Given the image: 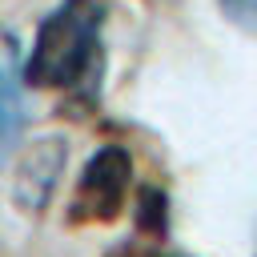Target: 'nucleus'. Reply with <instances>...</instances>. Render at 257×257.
Instances as JSON below:
<instances>
[{
  "label": "nucleus",
  "mask_w": 257,
  "mask_h": 257,
  "mask_svg": "<svg viewBox=\"0 0 257 257\" xmlns=\"http://www.w3.org/2000/svg\"><path fill=\"white\" fill-rule=\"evenodd\" d=\"M225 20L245 28V32H257V0H217Z\"/></svg>",
  "instance_id": "39448f33"
},
{
  "label": "nucleus",
  "mask_w": 257,
  "mask_h": 257,
  "mask_svg": "<svg viewBox=\"0 0 257 257\" xmlns=\"http://www.w3.org/2000/svg\"><path fill=\"white\" fill-rule=\"evenodd\" d=\"M137 257H169V253H137Z\"/></svg>",
  "instance_id": "423d86ee"
},
{
  "label": "nucleus",
  "mask_w": 257,
  "mask_h": 257,
  "mask_svg": "<svg viewBox=\"0 0 257 257\" xmlns=\"http://www.w3.org/2000/svg\"><path fill=\"white\" fill-rule=\"evenodd\" d=\"M128 185H133V157L120 145L96 149L80 173L72 221H112L128 197Z\"/></svg>",
  "instance_id": "f03ea898"
},
{
  "label": "nucleus",
  "mask_w": 257,
  "mask_h": 257,
  "mask_svg": "<svg viewBox=\"0 0 257 257\" xmlns=\"http://www.w3.org/2000/svg\"><path fill=\"white\" fill-rule=\"evenodd\" d=\"M28 76H24V60L12 36L0 32V161H8V153L16 149L24 124H28Z\"/></svg>",
  "instance_id": "7ed1b4c3"
},
{
  "label": "nucleus",
  "mask_w": 257,
  "mask_h": 257,
  "mask_svg": "<svg viewBox=\"0 0 257 257\" xmlns=\"http://www.w3.org/2000/svg\"><path fill=\"white\" fill-rule=\"evenodd\" d=\"M104 0H60L36 28L24 76L32 88H56L72 96H96L104 76Z\"/></svg>",
  "instance_id": "f257e3e1"
},
{
  "label": "nucleus",
  "mask_w": 257,
  "mask_h": 257,
  "mask_svg": "<svg viewBox=\"0 0 257 257\" xmlns=\"http://www.w3.org/2000/svg\"><path fill=\"white\" fill-rule=\"evenodd\" d=\"M52 145H56V141H40L36 149L24 153V165H20V197H24V201H44V197L52 193L56 173H60V161H52V165L44 169V157L52 153Z\"/></svg>",
  "instance_id": "20e7f679"
}]
</instances>
